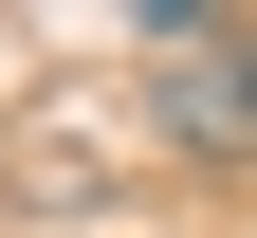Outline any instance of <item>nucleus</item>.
I'll use <instances>...</instances> for the list:
<instances>
[{
  "mask_svg": "<svg viewBox=\"0 0 257 238\" xmlns=\"http://www.w3.org/2000/svg\"><path fill=\"white\" fill-rule=\"evenodd\" d=\"M147 128H166L184 165H257V19L147 0Z\"/></svg>",
  "mask_w": 257,
  "mask_h": 238,
  "instance_id": "nucleus-1",
  "label": "nucleus"
}]
</instances>
